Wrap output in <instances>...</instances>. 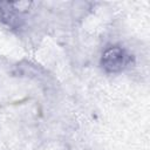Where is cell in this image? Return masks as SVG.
I'll list each match as a JSON object with an SVG mask.
<instances>
[{"label": "cell", "instance_id": "cell-1", "mask_svg": "<svg viewBox=\"0 0 150 150\" xmlns=\"http://www.w3.org/2000/svg\"><path fill=\"white\" fill-rule=\"evenodd\" d=\"M131 61L130 54L122 47L112 46L107 48L101 57V66L107 73H120L125 69Z\"/></svg>", "mask_w": 150, "mask_h": 150}]
</instances>
